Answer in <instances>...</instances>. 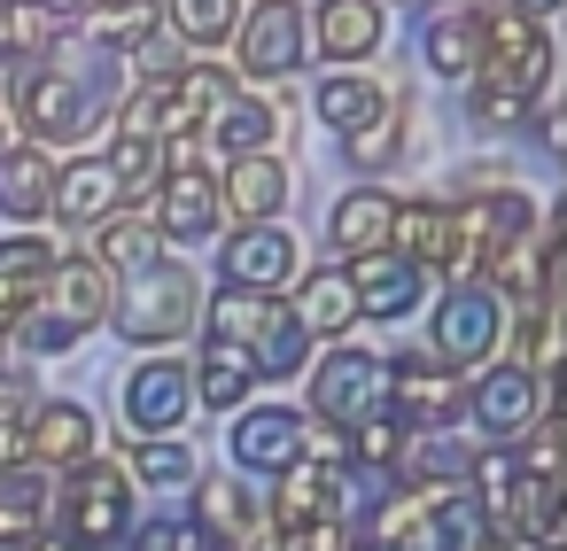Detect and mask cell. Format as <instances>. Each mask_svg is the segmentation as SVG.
<instances>
[{
    "instance_id": "34",
    "label": "cell",
    "mask_w": 567,
    "mask_h": 551,
    "mask_svg": "<svg viewBox=\"0 0 567 551\" xmlns=\"http://www.w3.org/2000/svg\"><path fill=\"white\" fill-rule=\"evenodd\" d=\"M156 9H164V24H172V40H179L187 55L226 48L234 24H241V0H156Z\"/></svg>"
},
{
    "instance_id": "31",
    "label": "cell",
    "mask_w": 567,
    "mask_h": 551,
    "mask_svg": "<svg viewBox=\"0 0 567 551\" xmlns=\"http://www.w3.org/2000/svg\"><path fill=\"white\" fill-rule=\"evenodd\" d=\"M195 528H203L210 543H241V536L257 528V489H241V481H226V474L195 481Z\"/></svg>"
},
{
    "instance_id": "1",
    "label": "cell",
    "mask_w": 567,
    "mask_h": 551,
    "mask_svg": "<svg viewBox=\"0 0 567 551\" xmlns=\"http://www.w3.org/2000/svg\"><path fill=\"white\" fill-rule=\"evenodd\" d=\"M203 342H226L257 365V381H296L311 365V334L296 326V311L280 295H249V288H218L203 303Z\"/></svg>"
},
{
    "instance_id": "20",
    "label": "cell",
    "mask_w": 567,
    "mask_h": 551,
    "mask_svg": "<svg viewBox=\"0 0 567 551\" xmlns=\"http://www.w3.org/2000/svg\"><path fill=\"white\" fill-rule=\"evenodd\" d=\"M133 195L117 187V171L102 164V156H79V164H55V195H48V218H63V226H102V218H117Z\"/></svg>"
},
{
    "instance_id": "19",
    "label": "cell",
    "mask_w": 567,
    "mask_h": 551,
    "mask_svg": "<svg viewBox=\"0 0 567 551\" xmlns=\"http://www.w3.org/2000/svg\"><path fill=\"white\" fill-rule=\"evenodd\" d=\"M350 489V466H319V458H296L288 474H280V489H272V505H265V520L272 528H311V520H342V497Z\"/></svg>"
},
{
    "instance_id": "40",
    "label": "cell",
    "mask_w": 567,
    "mask_h": 551,
    "mask_svg": "<svg viewBox=\"0 0 567 551\" xmlns=\"http://www.w3.org/2000/svg\"><path fill=\"white\" fill-rule=\"evenodd\" d=\"M133 63H141V86H148V79H172V71H187V48L156 32V40H141V48H133Z\"/></svg>"
},
{
    "instance_id": "23",
    "label": "cell",
    "mask_w": 567,
    "mask_h": 551,
    "mask_svg": "<svg viewBox=\"0 0 567 551\" xmlns=\"http://www.w3.org/2000/svg\"><path fill=\"white\" fill-rule=\"evenodd\" d=\"M218 210H234L241 226H280L288 210V164L280 156H234L218 179Z\"/></svg>"
},
{
    "instance_id": "41",
    "label": "cell",
    "mask_w": 567,
    "mask_h": 551,
    "mask_svg": "<svg viewBox=\"0 0 567 551\" xmlns=\"http://www.w3.org/2000/svg\"><path fill=\"white\" fill-rule=\"evenodd\" d=\"M9 551H79V543H71V536H48V528H40V536H24V543H9Z\"/></svg>"
},
{
    "instance_id": "15",
    "label": "cell",
    "mask_w": 567,
    "mask_h": 551,
    "mask_svg": "<svg viewBox=\"0 0 567 551\" xmlns=\"http://www.w3.org/2000/svg\"><path fill=\"white\" fill-rule=\"evenodd\" d=\"M466 412H474V427H489V443H520L536 419H551L544 412V381L536 373H520V365H489L474 388H466Z\"/></svg>"
},
{
    "instance_id": "32",
    "label": "cell",
    "mask_w": 567,
    "mask_h": 551,
    "mask_svg": "<svg viewBox=\"0 0 567 551\" xmlns=\"http://www.w3.org/2000/svg\"><path fill=\"white\" fill-rule=\"evenodd\" d=\"M86 257L117 280V272H148V264H164V241H156V226H148L141 210H133V218L117 210V218H102V241H94Z\"/></svg>"
},
{
    "instance_id": "3",
    "label": "cell",
    "mask_w": 567,
    "mask_h": 551,
    "mask_svg": "<svg viewBox=\"0 0 567 551\" xmlns=\"http://www.w3.org/2000/svg\"><path fill=\"white\" fill-rule=\"evenodd\" d=\"M110 319H117V334L125 342H179L195 319H203V288H195V272L187 264H148V272H133V288L110 303Z\"/></svg>"
},
{
    "instance_id": "33",
    "label": "cell",
    "mask_w": 567,
    "mask_h": 551,
    "mask_svg": "<svg viewBox=\"0 0 567 551\" xmlns=\"http://www.w3.org/2000/svg\"><path fill=\"white\" fill-rule=\"evenodd\" d=\"M187 388H195L210 412H241V396L257 388V365H249L241 350H226V342H203V357H195Z\"/></svg>"
},
{
    "instance_id": "42",
    "label": "cell",
    "mask_w": 567,
    "mask_h": 551,
    "mask_svg": "<svg viewBox=\"0 0 567 551\" xmlns=\"http://www.w3.org/2000/svg\"><path fill=\"white\" fill-rule=\"evenodd\" d=\"M497 9H513V17H536V24H544V17L559 9V0H497Z\"/></svg>"
},
{
    "instance_id": "4",
    "label": "cell",
    "mask_w": 567,
    "mask_h": 551,
    "mask_svg": "<svg viewBox=\"0 0 567 551\" xmlns=\"http://www.w3.org/2000/svg\"><path fill=\"white\" fill-rule=\"evenodd\" d=\"M551 32L536 24V17H513V9H482V86H505V94H520V102H536L544 86H551Z\"/></svg>"
},
{
    "instance_id": "44",
    "label": "cell",
    "mask_w": 567,
    "mask_h": 551,
    "mask_svg": "<svg viewBox=\"0 0 567 551\" xmlns=\"http://www.w3.org/2000/svg\"><path fill=\"white\" fill-rule=\"evenodd\" d=\"M0 373H9V334H0Z\"/></svg>"
},
{
    "instance_id": "6",
    "label": "cell",
    "mask_w": 567,
    "mask_h": 551,
    "mask_svg": "<svg viewBox=\"0 0 567 551\" xmlns=\"http://www.w3.org/2000/svg\"><path fill=\"white\" fill-rule=\"evenodd\" d=\"M497 342H505V303H497L482 280L443 288V303L427 311V357L451 365V373H466V365H489Z\"/></svg>"
},
{
    "instance_id": "45",
    "label": "cell",
    "mask_w": 567,
    "mask_h": 551,
    "mask_svg": "<svg viewBox=\"0 0 567 551\" xmlns=\"http://www.w3.org/2000/svg\"><path fill=\"white\" fill-rule=\"evenodd\" d=\"M0 148H9V117H0Z\"/></svg>"
},
{
    "instance_id": "17",
    "label": "cell",
    "mask_w": 567,
    "mask_h": 551,
    "mask_svg": "<svg viewBox=\"0 0 567 551\" xmlns=\"http://www.w3.org/2000/svg\"><path fill=\"white\" fill-rule=\"evenodd\" d=\"M303 435H311V427H303V412H288V404H257V412H241V419H234V443H226V450H234V466H241V474H272V481H280L296 458H311V450H303Z\"/></svg>"
},
{
    "instance_id": "37",
    "label": "cell",
    "mask_w": 567,
    "mask_h": 551,
    "mask_svg": "<svg viewBox=\"0 0 567 551\" xmlns=\"http://www.w3.org/2000/svg\"><path fill=\"white\" fill-rule=\"evenodd\" d=\"M125 474H133V481H203V474H195V450H187V443H172V435H156V443H133Z\"/></svg>"
},
{
    "instance_id": "39",
    "label": "cell",
    "mask_w": 567,
    "mask_h": 551,
    "mask_svg": "<svg viewBox=\"0 0 567 551\" xmlns=\"http://www.w3.org/2000/svg\"><path fill=\"white\" fill-rule=\"evenodd\" d=\"M133 551H218L195 520H148L141 536H133Z\"/></svg>"
},
{
    "instance_id": "29",
    "label": "cell",
    "mask_w": 567,
    "mask_h": 551,
    "mask_svg": "<svg viewBox=\"0 0 567 551\" xmlns=\"http://www.w3.org/2000/svg\"><path fill=\"white\" fill-rule=\"evenodd\" d=\"M210 133H218V148H226V156H272V141H280V110H272L265 94L234 86V94H226V110L210 117Z\"/></svg>"
},
{
    "instance_id": "9",
    "label": "cell",
    "mask_w": 567,
    "mask_h": 551,
    "mask_svg": "<svg viewBox=\"0 0 567 551\" xmlns=\"http://www.w3.org/2000/svg\"><path fill=\"white\" fill-rule=\"evenodd\" d=\"M303 0H257V9L234 24V63L249 86H272V79H296L303 71Z\"/></svg>"
},
{
    "instance_id": "38",
    "label": "cell",
    "mask_w": 567,
    "mask_h": 551,
    "mask_svg": "<svg viewBox=\"0 0 567 551\" xmlns=\"http://www.w3.org/2000/svg\"><path fill=\"white\" fill-rule=\"evenodd\" d=\"M528 110H536V102H520V94H505V86H482V79H474V110H466L474 125H489V133H513Z\"/></svg>"
},
{
    "instance_id": "28",
    "label": "cell",
    "mask_w": 567,
    "mask_h": 551,
    "mask_svg": "<svg viewBox=\"0 0 567 551\" xmlns=\"http://www.w3.org/2000/svg\"><path fill=\"white\" fill-rule=\"evenodd\" d=\"M296 326L303 334H319V342H334V334H350V319H358V295H350V280H342V264H319V272H303V288H296Z\"/></svg>"
},
{
    "instance_id": "5",
    "label": "cell",
    "mask_w": 567,
    "mask_h": 551,
    "mask_svg": "<svg viewBox=\"0 0 567 551\" xmlns=\"http://www.w3.org/2000/svg\"><path fill=\"white\" fill-rule=\"evenodd\" d=\"M148 226H156V241H210V226H218V179L203 164V141H164V179H156Z\"/></svg>"
},
{
    "instance_id": "7",
    "label": "cell",
    "mask_w": 567,
    "mask_h": 551,
    "mask_svg": "<svg viewBox=\"0 0 567 551\" xmlns=\"http://www.w3.org/2000/svg\"><path fill=\"white\" fill-rule=\"evenodd\" d=\"M389 381H381V412L404 427V435H443L458 412H466V388L451 365H435L427 350H404V357H381Z\"/></svg>"
},
{
    "instance_id": "25",
    "label": "cell",
    "mask_w": 567,
    "mask_h": 551,
    "mask_svg": "<svg viewBox=\"0 0 567 551\" xmlns=\"http://www.w3.org/2000/svg\"><path fill=\"white\" fill-rule=\"evenodd\" d=\"M48 264H55V249H48L40 233H9V241H0V334H9V326L40 303Z\"/></svg>"
},
{
    "instance_id": "16",
    "label": "cell",
    "mask_w": 567,
    "mask_h": 551,
    "mask_svg": "<svg viewBox=\"0 0 567 551\" xmlns=\"http://www.w3.org/2000/svg\"><path fill=\"white\" fill-rule=\"evenodd\" d=\"M389 249H396L404 264H420V272H466V241H458L443 195H412V202H396Z\"/></svg>"
},
{
    "instance_id": "30",
    "label": "cell",
    "mask_w": 567,
    "mask_h": 551,
    "mask_svg": "<svg viewBox=\"0 0 567 551\" xmlns=\"http://www.w3.org/2000/svg\"><path fill=\"white\" fill-rule=\"evenodd\" d=\"M311 110H319L327 133H358L373 110H389V86H373L365 71H327L319 94H311Z\"/></svg>"
},
{
    "instance_id": "22",
    "label": "cell",
    "mask_w": 567,
    "mask_h": 551,
    "mask_svg": "<svg viewBox=\"0 0 567 551\" xmlns=\"http://www.w3.org/2000/svg\"><path fill=\"white\" fill-rule=\"evenodd\" d=\"M420 63L435 79H474L482 71V9L474 0H443V9L420 24Z\"/></svg>"
},
{
    "instance_id": "36",
    "label": "cell",
    "mask_w": 567,
    "mask_h": 551,
    "mask_svg": "<svg viewBox=\"0 0 567 551\" xmlns=\"http://www.w3.org/2000/svg\"><path fill=\"white\" fill-rule=\"evenodd\" d=\"M102 164L117 171V187H125V195H156V179H164V141L110 133V156H102Z\"/></svg>"
},
{
    "instance_id": "13",
    "label": "cell",
    "mask_w": 567,
    "mask_h": 551,
    "mask_svg": "<svg viewBox=\"0 0 567 551\" xmlns=\"http://www.w3.org/2000/svg\"><path fill=\"white\" fill-rule=\"evenodd\" d=\"M381 40H389L381 0H311L303 9V48H319L334 71H358L365 55H381Z\"/></svg>"
},
{
    "instance_id": "35",
    "label": "cell",
    "mask_w": 567,
    "mask_h": 551,
    "mask_svg": "<svg viewBox=\"0 0 567 551\" xmlns=\"http://www.w3.org/2000/svg\"><path fill=\"white\" fill-rule=\"evenodd\" d=\"M342 156H350V171H358V179L389 171V164L404 156V110H396V102H389V110H373L358 133H342Z\"/></svg>"
},
{
    "instance_id": "2",
    "label": "cell",
    "mask_w": 567,
    "mask_h": 551,
    "mask_svg": "<svg viewBox=\"0 0 567 551\" xmlns=\"http://www.w3.org/2000/svg\"><path fill=\"white\" fill-rule=\"evenodd\" d=\"M9 94H17V117H24L32 148H79V141L102 133V102L63 63H9Z\"/></svg>"
},
{
    "instance_id": "8",
    "label": "cell",
    "mask_w": 567,
    "mask_h": 551,
    "mask_svg": "<svg viewBox=\"0 0 567 551\" xmlns=\"http://www.w3.org/2000/svg\"><path fill=\"white\" fill-rule=\"evenodd\" d=\"M55 512H63V528H71L79 551H110L133 528V474L110 466V458H86L71 474V489H55Z\"/></svg>"
},
{
    "instance_id": "14",
    "label": "cell",
    "mask_w": 567,
    "mask_h": 551,
    "mask_svg": "<svg viewBox=\"0 0 567 551\" xmlns=\"http://www.w3.org/2000/svg\"><path fill=\"white\" fill-rule=\"evenodd\" d=\"M117 404H125V427H133V443H156V435H172V427L187 419V404H195V388H187V365H179V357H148V365H133V373H125V388H117Z\"/></svg>"
},
{
    "instance_id": "12",
    "label": "cell",
    "mask_w": 567,
    "mask_h": 551,
    "mask_svg": "<svg viewBox=\"0 0 567 551\" xmlns=\"http://www.w3.org/2000/svg\"><path fill=\"white\" fill-rule=\"evenodd\" d=\"M17 450H24V466H40V474H71V466H86V458L102 450V427H94L86 404L55 396V404H32V412H24Z\"/></svg>"
},
{
    "instance_id": "24",
    "label": "cell",
    "mask_w": 567,
    "mask_h": 551,
    "mask_svg": "<svg viewBox=\"0 0 567 551\" xmlns=\"http://www.w3.org/2000/svg\"><path fill=\"white\" fill-rule=\"evenodd\" d=\"M389 226H396V195H381V187H350V195H334V210H327V241L342 249V264L389 249Z\"/></svg>"
},
{
    "instance_id": "21",
    "label": "cell",
    "mask_w": 567,
    "mask_h": 551,
    "mask_svg": "<svg viewBox=\"0 0 567 551\" xmlns=\"http://www.w3.org/2000/svg\"><path fill=\"white\" fill-rule=\"evenodd\" d=\"M342 280H350V295H358V311H365V319H404V311L420 303V288H427V272H420V264H404L396 249L350 257V264H342Z\"/></svg>"
},
{
    "instance_id": "10",
    "label": "cell",
    "mask_w": 567,
    "mask_h": 551,
    "mask_svg": "<svg viewBox=\"0 0 567 551\" xmlns=\"http://www.w3.org/2000/svg\"><path fill=\"white\" fill-rule=\"evenodd\" d=\"M381 381H389V365H381L373 350L334 342V350L311 365V419H327V427L373 419V412H381Z\"/></svg>"
},
{
    "instance_id": "11",
    "label": "cell",
    "mask_w": 567,
    "mask_h": 551,
    "mask_svg": "<svg viewBox=\"0 0 567 551\" xmlns=\"http://www.w3.org/2000/svg\"><path fill=\"white\" fill-rule=\"evenodd\" d=\"M451 226H458V241H466V264H497L513 241L536 233V202H528L520 187H466V195L451 202Z\"/></svg>"
},
{
    "instance_id": "18",
    "label": "cell",
    "mask_w": 567,
    "mask_h": 551,
    "mask_svg": "<svg viewBox=\"0 0 567 551\" xmlns=\"http://www.w3.org/2000/svg\"><path fill=\"white\" fill-rule=\"evenodd\" d=\"M218 272H226V288L280 295V288L296 280V233H288V226H241V233L218 249Z\"/></svg>"
},
{
    "instance_id": "43",
    "label": "cell",
    "mask_w": 567,
    "mask_h": 551,
    "mask_svg": "<svg viewBox=\"0 0 567 551\" xmlns=\"http://www.w3.org/2000/svg\"><path fill=\"white\" fill-rule=\"evenodd\" d=\"M342 551H396V543H381V536H350Z\"/></svg>"
},
{
    "instance_id": "27",
    "label": "cell",
    "mask_w": 567,
    "mask_h": 551,
    "mask_svg": "<svg viewBox=\"0 0 567 551\" xmlns=\"http://www.w3.org/2000/svg\"><path fill=\"white\" fill-rule=\"evenodd\" d=\"M79 32H86V48L133 55L141 40L164 32V9H156V0H86V9H79Z\"/></svg>"
},
{
    "instance_id": "26",
    "label": "cell",
    "mask_w": 567,
    "mask_h": 551,
    "mask_svg": "<svg viewBox=\"0 0 567 551\" xmlns=\"http://www.w3.org/2000/svg\"><path fill=\"white\" fill-rule=\"evenodd\" d=\"M48 195H55V156L48 148H0V218H17V226H32V218H48Z\"/></svg>"
}]
</instances>
